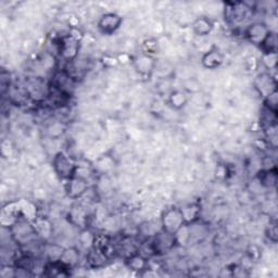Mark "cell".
<instances>
[{
    "label": "cell",
    "mask_w": 278,
    "mask_h": 278,
    "mask_svg": "<svg viewBox=\"0 0 278 278\" xmlns=\"http://www.w3.org/2000/svg\"><path fill=\"white\" fill-rule=\"evenodd\" d=\"M163 233L170 236H176L185 225V217L182 210L178 207H170L164 210L161 216Z\"/></svg>",
    "instance_id": "1"
},
{
    "label": "cell",
    "mask_w": 278,
    "mask_h": 278,
    "mask_svg": "<svg viewBox=\"0 0 278 278\" xmlns=\"http://www.w3.org/2000/svg\"><path fill=\"white\" fill-rule=\"evenodd\" d=\"M52 164H54V169L56 173L61 178L70 179L75 175L76 167L74 163L68 159V156L63 152H58L55 155Z\"/></svg>",
    "instance_id": "2"
},
{
    "label": "cell",
    "mask_w": 278,
    "mask_h": 278,
    "mask_svg": "<svg viewBox=\"0 0 278 278\" xmlns=\"http://www.w3.org/2000/svg\"><path fill=\"white\" fill-rule=\"evenodd\" d=\"M123 22L122 17L117 13H106L103 14L98 22V29L104 35H112L117 32Z\"/></svg>",
    "instance_id": "3"
},
{
    "label": "cell",
    "mask_w": 278,
    "mask_h": 278,
    "mask_svg": "<svg viewBox=\"0 0 278 278\" xmlns=\"http://www.w3.org/2000/svg\"><path fill=\"white\" fill-rule=\"evenodd\" d=\"M269 32H271V30H269L264 23L257 22L249 25L245 34H246L247 39L250 42L253 43V45L260 46Z\"/></svg>",
    "instance_id": "4"
},
{
    "label": "cell",
    "mask_w": 278,
    "mask_h": 278,
    "mask_svg": "<svg viewBox=\"0 0 278 278\" xmlns=\"http://www.w3.org/2000/svg\"><path fill=\"white\" fill-rule=\"evenodd\" d=\"M254 87L262 97L266 98L267 96L274 92L276 89V82L269 73H261L257 76L254 81Z\"/></svg>",
    "instance_id": "5"
},
{
    "label": "cell",
    "mask_w": 278,
    "mask_h": 278,
    "mask_svg": "<svg viewBox=\"0 0 278 278\" xmlns=\"http://www.w3.org/2000/svg\"><path fill=\"white\" fill-rule=\"evenodd\" d=\"M133 65L141 75H150L155 67L153 59L146 54L136 57L133 60Z\"/></svg>",
    "instance_id": "6"
},
{
    "label": "cell",
    "mask_w": 278,
    "mask_h": 278,
    "mask_svg": "<svg viewBox=\"0 0 278 278\" xmlns=\"http://www.w3.org/2000/svg\"><path fill=\"white\" fill-rule=\"evenodd\" d=\"M87 191V182L83 177L73 176L68 179L66 185V193L71 198H80L82 195Z\"/></svg>",
    "instance_id": "7"
},
{
    "label": "cell",
    "mask_w": 278,
    "mask_h": 278,
    "mask_svg": "<svg viewBox=\"0 0 278 278\" xmlns=\"http://www.w3.org/2000/svg\"><path fill=\"white\" fill-rule=\"evenodd\" d=\"M16 226L17 228L13 236L16 237L15 240L17 242H20L21 245H25V243H29L31 240H33L35 236V230L29 224L21 223V224H17Z\"/></svg>",
    "instance_id": "8"
},
{
    "label": "cell",
    "mask_w": 278,
    "mask_h": 278,
    "mask_svg": "<svg viewBox=\"0 0 278 278\" xmlns=\"http://www.w3.org/2000/svg\"><path fill=\"white\" fill-rule=\"evenodd\" d=\"M223 60L224 58L221 52L217 51L216 49H212L203 55L201 62L204 67L214 70L216 67H219L223 63Z\"/></svg>",
    "instance_id": "9"
},
{
    "label": "cell",
    "mask_w": 278,
    "mask_h": 278,
    "mask_svg": "<svg viewBox=\"0 0 278 278\" xmlns=\"http://www.w3.org/2000/svg\"><path fill=\"white\" fill-rule=\"evenodd\" d=\"M194 33L197 36H206L213 30V23L210 19L205 16H200L193 24Z\"/></svg>",
    "instance_id": "10"
},
{
    "label": "cell",
    "mask_w": 278,
    "mask_h": 278,
    "mask_svg": "<svg viewBox=\"0 0 278 278\" xmlns=\"http://www.w3.org/2000/svg\"><path fill=\"white\" fill-rule=\"evenodd\" d=\"M188 97L185 91L174 90L169 96V103L174 109H181L186 106Z\"/></svg>",
    "instance_id": "11"
},
{
    "label": "cell",
    "mask_w": 278,
    "mask_h": 278,
    "mask_svg": "<svg viewBox=\"0 0 278 278\" xmlns=\"http://www.w3.org/2000/svg\"><path fill=\"white\" fill-rule=\"evenodd\" d=\"M78 259H80V254H78L77 250L74 248H70L64 250L63 252H61L58 260L66 267H72L77 263Z\"/></svg>",
    "instance_id": "12"
},
{
    "label": "cell",
    "mask_w": 278,
    "mask_h": 278,
    "mask_svg": "<svg viewBox=\"0 0 278 278\" xmlns=\"http://www.w3.org/2000/svg\"><path fill=\"white\" fill-rule=\"evenodd\" d=\"M261 49H262L263 54H276L277 52V36L276 34L273 33L272 31L268 33L265 39L262 41V43L259 46Z\"/></svg>",
    "instance_id": "13"
},
{
    "label": "cell",
    "mask_w": 278,
    "mask_h": 278,
    "mask_svg": "<svg viewBox=\"0 0 278 278\" xmlns=\"http://www.w3.org/2000/svg\"><path fill=\"white\" fill-rule=\"evenodd\" d=\"M260 181L266 187H274L277 181V174L276 169L266 170L262 172V175L260 177Z\"/></svg>",
    "instance_id": "14"
},
{
    "label": "cell",
    "mask_w": 278,
    "mask_h": 278,
    "mask_svg": "<svg viewBox=\"0 0 278 278\" xmlns=\"http://www.w3.org/2000/svg\"><path fill=\"white\" fill-rule=\"evenodd\" d=\"M126 265L133 271H143L146 267V260L142 256H132L126 261Z\"/></svg>",
    "instance_id": "15"
}]
</instances>
